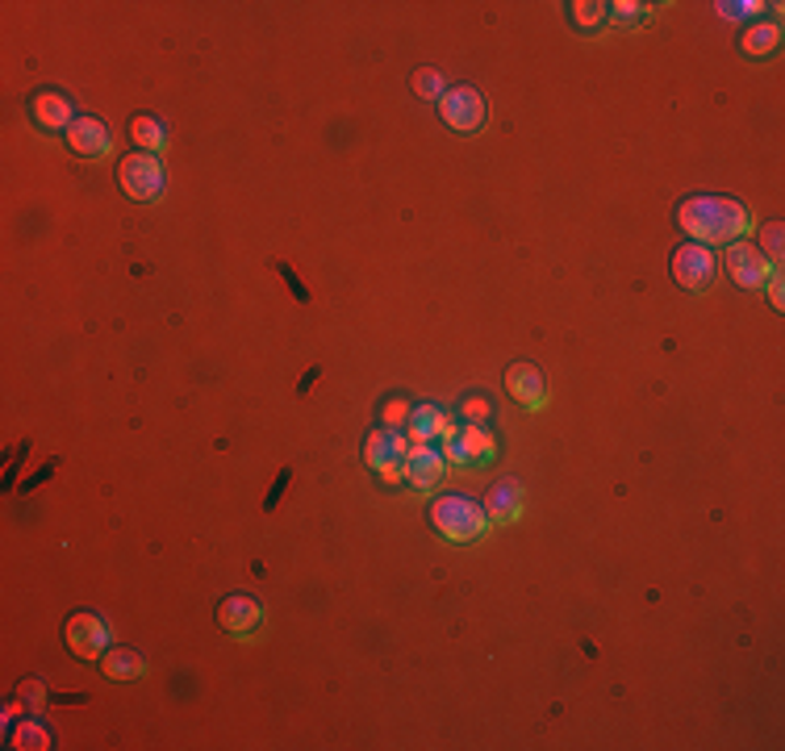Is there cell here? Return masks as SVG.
I'll list each match as a JSON object with an SVG mask.
<instances>
[{"label": "cell", "instance_id": "cell-1", "mask_svg": "<svg viewBox=\"0 0 785 751\" xmlns=\"http://www.w3.org/2000/svg\"><path fill=\"white\" fill-rule=\"evenodd\" d=\"M677 226L698 247H732L752 230V213L732 196H690L677 210Z\"/></svg>", "mask_w": 785, "mask_h": 751}, {"label": "cell", "instance_id": "cell-2", "mask_svg": "<svg viewBox=\"0 0 785 751\" xmlns=\"http://www.w3.org/2000/svg\"><path fill=\"white\" fill-rule=\"evenodd\" d=\"M430 522H435V531H439L443 539L460 543V547L485 539V531L493 526L489 514H485V505H476L473 497H439V501L430 505Z\"/></svg>", "mask_w": 785, "mask_h": 751}, {"label": "cell", "instance_id": "cell-3", "mask_svg": "<svg viewBox=\"0 0 785 751\" xmlns=\"http://www.w3.org/2000/svg\"><path fill=\"white\" fill-rule=\"evenodd\" d=\"M118 180H121V192L126 196H134V201H155V196H164V184H167V171L159 164V155H126L118 167Z\"/></svg>", "mask_w": 785, "mask_h": 751}, {"label": "cell", "instance_id": "cell-4", "mask_svg": "<svg viewBox=\"0 0 785 751\" xmlns=\"http://www.w3.org/2000/svg\"><path fill=\"white\" fill-rule=\"evenodd\" d=\"M405 455H409V443H405L397 430H377V434H368L364 464L377 472L384 485H405Z\"/></svg>", "mask_w": 785, "mask_h": 751}, {"label": "cell", "instance_id": "cell-5", "mask_svg": "<svg viewBox=\"0 0 785 751\" xmlns=\"http://www.w3.org/2000/svg\"><path fill=\"white\" fill-rule=\"evenodd\" d=\"M63 643L75 659H100L109 652V622L93 610H80L63 627Z\"/></svg>", "mask_w": 785, "mask_h": 751}, {"label": "cell", "instance_id": "cell-6", "mask_svg": "<svg viewBox=\"0 0 785 751\" xmlns=\"http://www.w3.org/2000/svg\"><path fill=\"white\" fill-rule=\"evenodd\" d=\"M727 276H732L739 288H764V284L777 276V267H773V259L764 255L761 247L732 242V247H727Z\"/></svg>", "mask_w": 785, "mask_h": 751}, {"label": "cell", "instance_id": "cell-7", "mask_svg": "<svg viewBox=\"0 0 785 751\" xmlns=\"http://www.w3.org/2000/svg\"><path fill=\"white\" fill-rule=\"evenodd\" d=\"M439 114L443 121L460 130V134H473L485 126V96L468 88V84H460V88H448V93L439 96Z\"/></svg>", "mask_w": 785, "mask_h": 751}, {"label": "cell", "instance_id": "cell-8", "mask_svg": "<svg viewBox=\"0 0 785 751\" xmlns=\"http://www.w3.org/2000/svg\"><path fill=\"white\" fill-rule=\"evenodd\" d=\"M263 606L255 601V597H242V593H235V597H226L222 606H217V622H222V631L235 634L238 643H251L255 634L263 631Z\"/></svg>", "mask_w": 785, "mask_h": 751}, {"label": "cell", "instance_id": "cell-9", "mask_svg": "<svg viewBox=\"0 0 785 751\" xmlns=\"http://www.w3.org/2000/svg\"><path fill=\"white\" fill-rule=\"evenodd\" d=\"M439 451H443L448 464H493L498 443H493V434H489L485 426L473 422V426H464V430H455L452 443H443Z\"/></svg>", "mask_w": 785, "mask_h": 751}, {"label": "cell", "instance_id": "cell-10", "mask_svg": "<svg viewBox=\"0 0 785 751\" xmlns=\"http://www.w3.org/2000/svg\"><path fill=\"white\" fill-rule=\"evenodd\" d=\"M443 476H448V460H443L439 446L409 443V455H405V485H409V489L427 493V489H435Z\"/></svg>", "mask_w": 785, "mask_h": 751}, {"label": "cell", "instance_id": "cell-11", "mask_svg": "<svg viewBox=\"0 0 785 751\" xmlns=\"http://www.w3.org/2000/svg\"><path fill=\"white\" fill-rule=\"evenodd\" d=\"M714 251L711 247H698V242H690V247H681L677 255H673V276H677V284L681 288H693V293H702L706 284L714 281Z\"/></svg>", "mask_w": 785, "mask_h": 751}, {"label": "cell", "instance_id": "cell-12", "mask_svg": "<svg viewBox=\"0 0 785 751\" xmlns=\"http://www.w3.org/2000/svg\"><path fill=\"white\" fill-rule=\"evenodd\" d=\"M485 514H489L493 526H514V522L526 514V489L519 485V480H501V485H493L489 497H485Z\"/></svg>", "mask_w": 785, "mask_h": 751}, {"label": "cell", "instance_id": "cell-13", "mask_svg": "<svg viewBox=\"0 0 785 751\" xmlns=\"http://www.w3.org/2000/svg\"><path fill=\"white\" fill-rule=\"evenodd\" d=\"M506 393L519 401L523 409H531V414H539L548 405V384H544V376L535 372L531 363H514L506 372Z\"/></svg>", "mask_w": 785, "mask_h": 751}, {"label": "cell", "instance_id": "cell-14", "mask_svg": "<svg viewBox=\"0 0 785 751\" xmlns=\"http://www.w3.org/2000/svg\"><path fill=\"white\" fill-rule=\"evenodd\" d=\"M405 430H409V443H452L455 439V422L443 414V409H435V405H423V409H414L409 414V422H405Z\"/></svg>", "mask_w": 785, "mask_h": 751}, {"label": "cell", "instance_id": "cell-15", "mask_svg": "<svg viewBox=\"0 0 785 751\" xmlns=\"http://www.w3.org/2000/svg\"><path fill=\"white\" fill-rule=\"evenodd\" d=\"M68 146H72L75 155H88V159H105V155L114 151V139H109L105 121L75 118L72 126H68Z\"/></svg>", "mask_w": 785, "mask_h": 751}, {"label": "cell", "instance_id": "cell-16", "mask_svg": "<svg viewBox=\"0 0 785 751\" xmlns=\"http://www.w3.org/2000/svg\"><path fill=\"white\" fill-rule=\"evenodd\" d=\"M34 121L43 126V130H68L72 126V100L59 93H43L34 100Z\"/></svg>", "mask_w": 785, "mask_h": 751}, {"label": "cell", "instance_id": "cell-17", "mask_svg": "<svg viewBox=\"0 0 785 751\" xmlns=\"http://www.w3.org/2000/svg\"><path fill=\"white\" fill-rule=\"evenodd\" d=\"M143 672H146V664L139 652H126V647L105 652V677H109V681H139Z\"/></svg>", "mask_w": 785, "mask_h": 751}, {"label": "cell", "instance_id": "cell-18", "mask_svg": "<svg viewBox=\"0 0 785 751\" xmlns=\"http://www.w3.org/2000/svg\"><path fill=\"white\" fill-rule=\"evenodd\" d=\"M130 134H134V142L143 146L146 155H164L167 151V130H164V121L159 118H134Z\"/></svg>", "mask_w": 785, "mask_h": 751}, {"label": "cell", "instance_id": "cell-19", "mask_svg": "<svg viewBox=\"0 0 785 751\" xmlns=\"http://www.w3.org/2000/svg\"><path fill=\"white\" fill-rule=\"evenodd\" d=\"M777 38H782L777 25H757V29H748L744 50H748V55H773V50H777Z\"/></svg>", "mask_w": 785, "mask_h": 751}, {"label": "cell", "instance_id": "cell-20", "mask_svg": "<svg viewBox=\"0 0 785 751\" xmlns=\"http://www.w3.org/2000/svg\"><path fill=\"white\" fill-rule=\"evenodd\" d=\"M414 93L427 96V100L443 96V93H448V88H443V75H439V71H430V68H423L418 75H414Z\"/></svg>", "mask_w": 785, "mask_h": 751}, {"label": "cell", "instance_id": "cell-21", "mask_svg": "<svg viewBox=\"0 0 785 751\" xmlns=\"http://www.w3.org/2000/svg\"><path fill=\"white\" fill-rule=\"evenodd\" d=\"M606 17V4H572V22L581 25V29H590Z\"/></svg>", "mask_w": 785, "mask_h": 751}, {"label": "cell", "instance_id": "cell-22", "mask_svg": "<svg viewBox=\"0 0 785 751\" xmlns=\"http://www.w3.org/2000/svg\"><path fill=\"white\" fill-rule=\"evenodd\" d=\"M409 422V405L405 401H389L384 405V430H397V426Z\"/></svg>", "mask_w": 785, "mask_h": 751}, {"label": "cell", "instance_id": "cell-23", "mask_svg": "<svg viewBox=\"0 0 785 751\" xmlns=\"http://www.w3.org/2000/svg\"><path fill=\"white\" fill-rule=\"evenodd\" d=\"M761 4H752V0H736V4H718V13L727 17V22H739V17H752Z\"/></svg>", "mask_w": 785, "mask_h": 751}, {"label": "cell", "instance_id": "cell-24", "mask_svg": "<svg viewBox=\"0 0 785 751\" xmlns=\"http://www.w3.org/2000/svg\"><path fill=\"white\" fill-rule=\"evenodd\" d=\"M489 409H493V405H489L485 397L464 401V418H468V422H485V418H489Z\"/></svg>", "mask_w": 785, "mask_h": 751}, {"label": "cell", "instance_id": "cell-25", "mask_svg": "<svg viewBox=\"0 0 785 751\" xmlns=\"http://www.w3.org/2000/svg\"><path fill=\"white\" fill-rule=\"evenodd\" d=\"M643 13H647V4H615V17L622 22H640Z\"/></svg>", "mask_w": 785, "mask_h": 751}, {"label": "cell", "instance_id": "cell-26", "mask_svg": "<svg viewBox=\"0 0 785 751\" xmlns=\"http://www.w3.org/2000/svg\"><path fill=\"white\" fill-rule=\"evenodd\" d=\"M777 238H782V226H769V255L773 259H782V242Z\"/></svg>", "mask_w": 785, "mask_h": 751}, {"label": "cell", "instance_id": "cell-27", "mask_svg": "<svg viewBox=\"0 0 785 751\" xmlns=\"http://www.w3.org/2000/svg\"><path fill=\"white\" fill-rule=\"evenodd\" d=\"M764 288H769V301H773V309H782V276H773Z\"/></svg>", "mask_w": 785, "mask_h": 751}, {"label": "cell", "instance_id": "cell-28", "mask_svg": "<svg viewBox=\"0 0 785 751\" xmlns=\"http://www.w3.org/2000/svg\"><path fill=\"white\" fill-rule=\"evenodd\" d=\"M22 702L43 705V689H38V684H29V689H22Z\"/></svg>", "mask_w": 785, "mask_h": 751}]
</instances>
